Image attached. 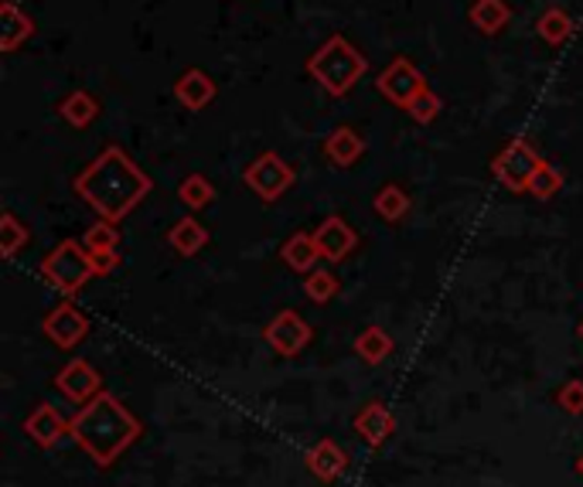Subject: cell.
<instances>
[{"mask_svg":"<svg viewBox=\"0 0 583 487\" xmlns=\"http://www.w3.org/2000/svg\"><path fill=\"white\" fill-rule=\"evenodd\" d=\"M82 242H86V249H90L93 256H114L117 246H120L117 222H106V218L93 222V225L86 228V236H82Z\"/></svg>","mask_w":583,"mask_h":487,"instance_id":"obj_25","label":"cell"},{"mask_svg":"<svg viewBox=\"0 0 583 487\" xmlns=\"http://www.w3.org/2000/svg\"><path fill=\"white\" fill-rule=\"evenodd\" d=\"M372 209L385 222H403L409 212V191L403 185H382L372 198Z\"/></svg>","mask_w":583,"mask_h":487,"instance_id":"obj_22","label":"cell"},{"mask_svg":"<svg viewBox=\"0 0 583 487\" xmlns=\"http://www.w3.org/2000/svg\"><path fill=\"white\" fill-rule=\"evenodd\" d=\"M443 109V103H440V96L430 90V85H427V90L424 93H416L413 96V103L406 106V112H409V120H416V123H433L437 120V112Z\"/></svg>","mask_w":583,"mask_h":487,"instance_id":"obj_30","label":"cell"},{"mask_svg":"<svg viewBox=\"0 0 583 487\" xmlns=\"http://www.w3.org/2000/svg\"><path fill=\"white\" fill-rule=\"evenodd\" d=\"M563 191V175L552 164H539V170L530 178V188H525V194L539 198V202H549V198H557Z\"/></svg>","mask_w":583,"mask_h":487,"instance_id":"obj_29","label":"cell"},{"mask_svg":"<svg viewBox=\"0 0 583 487\" xmlns=\"http://www.w3.org/2000/svg\"><path fill=\"white\" fill-rule=\"evenodd\" d=\"M281 260L294 273H311V270H318V260H324V256L314 242V233H297L281 246Z\"/></svg>","mask_w":583,"mask_h":487,"instance_id":"obj_18","label":"cell"},{"mask_svg":"<svg viewBox=\"0 0 583 487\" xmlns=\"http://www.w3.org/2000/svg\"><path fill=\"white\" fill-rule=\"evenodd\" d=\"M304 464L311 467V474L318 480L331 484L348 471V453L335 440H318L308 453H304Z\"/></svg>","mask_w":583,"mask_h":487,"instance_id":"obj_13","label":"cell"},{"mask_svg":"<svg viewBox=\"0 0 583 487\" xmlns=\"http://www.w3.org/2000/svg\"><path fill=\"white\" fill-rule=\"evenodd\" d=\"M178 198H181V205H188L191 212H199L205 205L215 202V188L205 175H191L178 185Z\"/></svg>","mask_w":583,"mask_h":487,"instance_id":"obj_27","label":"cell"},{"mask_svg":"<svg viewBox=\"0 0 583 487\" xmlns=\"http://www.w3.org/2000/svg\"><path fill=\"white\" fill-rule=\"evenodd\" d=\"M242 181H246L249 191H257L260 202H276V198L294 185V167L281 154L263 151L253 164L246 167Z\"/></svg>","mask_w":583,"mask_h":487,"instance_id":"obj_6","label":"cell"},{"mask_svg":"<svg viewBox=\"0 0 583 487\" xmlns=\"http://www.w3.org/2000/svg\"><path fill=\"white\" fill-rule=\"evenodd\" d=\"M467 17L481 35H498V32H505V24L512 21V8L505 0H475Z\"/></svg>","mask_w":583,"mask_h":487,"instance_id":"obj_20","label":"cell"},{"mask_svg":"<svg viewBox=\"0 0 583 487\" xmlns=\"http://www.w3.org/2000/svg\"><path fill=\"white\" fill-rule=\"evenodd\" d=\"M557 403H560L563 413H570V416H583V379H570V382H563L560 392H557Z\"/></svg>","mask_w":583,"mask_h":487,"instance_id":"obj_31","label":"cell"},{"mask_svg":"<svg viewBox=\"0 0 583 487\" xmlns=\"http://www.w3.org/2000/svg\"><path fill=\"white\" fill-rule=\"evenodd\" d=\"M376 90H379V96H385L393 106L406 109L416 93L427 90V79H424V72L416 69L409 59H393V62H389V66L379 72Z\"/></svg>","mask_w":583,"mask_h":487,"instance_id":"obj_7","label":"cell"},{"mask_svg":"<svg viewBox=\"0 0 583 487\" xmlns=\"http://www.w3.org/2000/svg\"><path fill=\"white\" fill-rule=\"evenodd\" d=\"M580 337H583V324H580Z\"/></svg>","mask_w":583,"mask_h":487,"instance_id":"obj_33","label":"cell"},{"mask_svg":"<svg viewBox=\"0 0 583 487\" xmlns=\"http://www.w3.org/2000/svg\"><path fill=\"white\" fill-rule=\"evenodd\" d=\"M72 188L99 218L120 222L151 194L154 181L123 147H106L82 175H75Z\"/></svg>","mask_w":583,"mask_h":487,"instance_id":"obj_1","label":"cell"},{"mask_svg":"<svg viewBox=\"0 0 583 487\" xmlns=\"http://www.w3.org/2000/svg\"><path fill=\"white\" fill-rule=\"evenodd\" d=\"M45 337L51 341L55 348H66V352H72L82 337L90 334V321H86V313H79L69 300L66 304H59L55 307L48 318H45Z\"/></svg>","mask_w":583,"mask_h":487,"instance_id":"obj_9","label":"cell"},{"mask_svg":"<svg viewBox=\"0 0 583 487\" xmlns=\"http://www.w3.org/2000/svg\"><path fill=\"white\" fill-rule=\"evenodd\" d=\"M141 433H144L141 419L109 392H99L96 399H90V403L69 419V437L96 467L117 464L120 456L141 440Z\"/></svg>","mask_w":583,"mask_h":487,"instance_id":"obj_2","label":"cell"},{"mask_svg":"<svg viewBox=\"0 0 583 487\" xmlns=\"http://www.w3.org/2000/svg\"><path fill=\"white\" fill-rule=\"evenodd\" d=\"M539 164H543V157L536 154V147L525 136H512L502 151L495 154V161H491V175L502 181L509 191H525L530 188V178L539 170Z\"/></svg>","mask_w":583,"mask_h":487,"instance_id":"obj_5","label":"cell"},{"mask_svg":"<svg viewBox=\"0 0 583 487\" xmlns=\"http://www.w3.org/2000/svg\"><path fill=\"white\" fill-rule=\"evenodd\" d=\"M263 337H266V345L276 352V355H284V358H294L300 355L304 348L311 345V324L300 318L297 310H281L276 318L263 328Z\"/></svg>","mask_w":583,"mask_h":487,"instance_id":"obj_8","label":"cell"},{"mask_svg":"<svg viewBox=\"0 0 583 487\" xmlns=\"http://www.w3.org/2000/svg\"><path fill=\"white\" fill-rule=\"evenodd\" d=\"M168 246L178 252V256H199L205 246H209V228L199 222V218H178L171 225V233H168Z\"/></svg>","mask_w":583,"mask_h":487,"instance_id":"obj_19","label":"cell"},{"mask_svg":"<svg viewBox=\"0 0 583 487\" xmlns=\"http://www.w3.org/2000/svg\"><path fill=\"white\" fill-rule=\"evenodd\" d=\"M576 471H580V477H583V456H580V461H576Z\"/></svg>","mask_w":583,"mask_h":487,"instance_id":"obj_32","label":"cell"},{"mask_svg":"<svg viewBox=\"0 0 583 487\" xmlns=\"http://www.w3.org/2000/svg\"><path fill=\"white\" fill-rule=\"evenodd\" d=\"M393 337H389L382 328H366L362 334L355 337V355L362 358L366 365H382L389 355H393Z\"/></svg>","mask_w":583,"mask_h":487,"instance_id":"obj_23","label":"cell"},{"mask_svg":"<svg viewBox=\"0 0 583 487\" xmlns=\"http://www.w3.org/2000/svg\"><path fill=\"white\" fill-rule=\"evenodd\" d=\"M215 93H218L215 79H212L209 72H202V69H188V72L175 82V99H178L185 109H191V112L205 109V106L215 99Z\"/></svg>","mask_w":583,"mask_h":487,"instance_id":"obj_14","label":"cell"},{"mask_svg":"<svg viewBox=\"0 0 583 487\" xmlns=\"http://www.w3.org/2000/svg\"><path fill=\"white\" fill-rule=\"evenodd\" d=\"M41 276L55 286V290H62L66 297H75L93 276H99L96 256L86 249V242L66 239L41 260Z\"/></svg>","mask_w":583,"mask_h":487,"instance_id":"obj_4","label":"cell"},{"mask_svg":"<svg viewBox=\"0 0 583 487\" xmlns=\"http://www.w3.org/2000/svg\"><path fill=\"white\" fill-rule=\"evenodd\" d=\"M99 109H103L99 99H96L93 93H86V90H75V93H69V96L59 103L62 120L72 123V127H79V130H86L90 123H96Z\"/></svg>","mask_w":583,"mask_h":487,"instance_id":"obj_21","label":"cell"},{"mask_svg":"<svg viewBox=\"0 0 583 487\" xmlns=\"http://www.w3.org/2000/svg\"><path fill=\"white\" fill-rule=\"evenodd\" d=\"M342 290V283L338 276L331 273V270H311L308 280H304V294H308L311 304H328V300H335Z\"/></svg>","mask_w":583,"mask_h":487,"instance_id":"obj_28","label":"cell"},{"mask_svg":"<svg viewBox=\"0 0 583 487\" xmlns=\"http://www.w3.org/2000/svg\"><path fill=\"white\" fill-rule=\"evenodd\" d=\"M536 32H539V38H543L546 45H563V41H570V35H573V17H570L563 8H549V11L539 14Z\"/></svg>","mask_w":583,"mask_h":487,"instance_id":"obj_24","label":"cell"},{"mask_svg":"<svg viewBox=\"0 0 583 487\" xmlns=\"http://www.w3.org/2000/svg\"><path fill=\"white\" fill-rule=\"evenodd\" d=\"M32 35H35V21L27 17L14 0H4V4H0V51L4 55L17 51Z\"/></svg>","mask_w":583,"mask_h":487,"instance_id":"obj_16","label":"cell"},{"mask_svg":"<svg viewBox=\"0 0 583 487\" xmlns=\"http://www.w3.org/2000/svg\"><path fill=\"white\" fill-rule=\"evenodd\" d=\"M362 154H366V140L352 127H335L324 140V157L335 167H352L362 161Z\"/></svg>","mask_w":583,"mask_h":487,"instance_id":"obj_17","label":"cell"},{"mask_svg":"<svg viewBox=\"0 0 583 487\" xmlns=\"http://www.w3.org/2000/svg\"><path fill=\"white\" fill-rule=\"evenodd\" d=\"M314 242H318V249L328 263H345L358 246V236L342 215H331L314 228Z\"/></svg>","mask_w":583,"mask_h":487,"instance_id":"obj_11","label":"cell"},{"mask_svg":"<svg viewBox=\"0 0 583 487\" xmlns=\"http://www.w3.org/2000/svg\"><path fill=\"white\" fill-rule=\"evenodd\" d=\"M355 433L362 437L369 447H382L389 437L396 433V419L389 413L385 403H369L362 406V413L355 416Z\"/></svg>","mask_w":583,"mask_h":487,"instance_id":"obj_15","label":"cell"},{"mask_svg":"<svg viewBox=\"0 0 583 487\" xmlns=\"http://www.w3.org/2000/svg\"><path fill=\"white\" fill-rule=\"evenodd\" d=\"M308 72L328 96L342 99L355 90V82L369 72V59L358 48H352L342 35H335L308 59Z\"/></svg>","mask_w":583,"mask_h":487,"instance_id":"obj_3","label":"cell"},{"mask_svg":"<svg viewBox=\"0 0 583 487\" xmlns=\"http://www.w3.org/2000/svg\"><path fill=\"white\" fill-rule=\"evenodd\" d=\"M24 433L32 437L38 447L51 450L62 437H69V419H62V413L55 409V406L38 403V406L32 409V416L24 419Z\"/></svg>","mask_w":583,"mask_h":487,"instance_id":"obj_12","label":"cell"},{"mask_svg":"<svg viewBox=\"0 0 583 487\" xmlns=\"http://www.w3.org/2000/svg\"><path fill=\"white\" fill-rule=\"evenodd\" d=\"M27 225L14 215V212H4L0 215V252H4V260H14V256L27 246Z\"/></svg>","mask_w":583,"mask_h":487,"instance_id":"obj_26","label":"cell"},{"mask_svg":"<svg viewBox=\"0 0 583 487\" xmlns=\"http://www.w3.org/2000/svg\"><path fill=\"white\" fill-rule=\"evenodd\" d=\"M55 385H59V392L66 399H72V403L86 406L90 399H96L103 392V379L99 371L86 361V358H72L59 376H55Z\"/></svg>","mask_w":583,"mask_h":487,"instance_id":"obj_10","label":"cell"}]
</instances>
